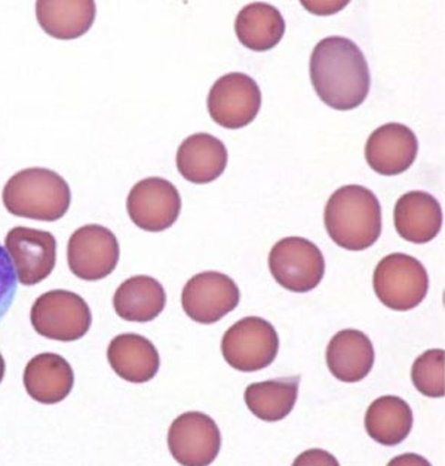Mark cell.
I'll return each instance as SVG.
<instances>
[{"label": "cell", "instance_id": "cell-1", "mask_svg": "<svg viewBox=\"0 0 445 466\" xmlns=\"http://www.w3.org/2000/svg\"><path fill=\"white\" fill-rule=\"evenodd\" d=\"M310 80L322 103L338 111L359 107L371 87L366 56L358 45L342 36L326 37L315 46Z\"/></svg>", "mask_w": 445, "mask_h": 466}, {"label": "cell", "instance_id": "cell-2", "mask_svg": "<svg viewBox=\"0 0 445 466\" xmlns=\"http://www.w3.org/2000/svg\"><path fill=\"white\" fill-rule=\"evenodd\" d=\"M324 224L336 245L359 252L380 238L382 208L376 194L366 187H342L326 202Z\"/></svg>", "mask_w": 445, "mask_h": 466}, {"label": "cell", "instance_id": "cell-3", "mask_svg": "<svg viewBox=\"0 0 445 466\" xmlns=\"http://www.w3.org/2000/svg\"><path fill=\"white\" fill-rule=\"evenodd\" d=\"M2 198L9 214L54 222L67 214L72 191L66 179L54 170L28 167L6 182Z\"/></svg>", "mask_w": 445, "mask_h": 466}, {"label": "cell", "instance_id": "cell-4", "mask_svg": "<svg viewBox=\"0 0 445 466\" xmlns=\"http://www.w3.org/2000/svg\"><path fill=\"white\" fill-rule=\"evenodd\" d=\"M374 293L388 309L409 311L425 300L429 277L416 258L392 253L383 258L374 269Z\"/></svg>", "mask_w": 445, "mask_h": 466}, {"label": "cell", "instance_id": "cell-5", "mask_svg": "<svg viewBox=\"0 0 445 466\" xmlns=\"http://www.w3.org/2000/svg\"><path fill=\"white\" fill-rule=\"evenodd\" d=\"M30 320L40 336L73 342L87 335L91 328L92 314L89 305L78 293L51 290L33 304Z\"/></svg>", "mask_w": 445, "mask_h": 466}, {"label": "cell", "instance_id": "cell-6", "mask_svg": "<svg viewBox=\"0 0 445 466\" xmlns=\"http://www.w3.org/2000/svg\"><path fill=\"white\" fill-rule=\"evenodd\" d=\"M278 351V332L262 317H245L232 324L222 336V357L231 368L239 371L269 368Z\"/></svg>", "mask_w": 445, "mask_h": 466}, {"label": "cell", "instance_id": "cell-7", "mask_svg": "<svg viewBox=\"0 0 445 466\" xmlns=\"http://www.w3.org/2000/svg\"><path fill=\"white\" fill-rule=\"evenodd\" d=\"M274 280L286 290L307 293L318 288L326 274V259L318 246L303 238L279 240L269 253Z\"/></svg>", "mask_w": 445, "mask_h": 466}, {"label": "cell", "instance_id": "cell-8", "mask_svg": "<svg viewBox=\"0 0 445 466\" xmlns=\"http://www.w3.org/2000/svg\"><path fill=\"white\" fill-rule=\"evenodd\" d=\"M207 107L211 119L226 129H241L250 125L262 108V91L245 73L222 76L211 87Z\"/></svg>", "mask_w": 445, "mask_h": 466}, {"label": "cell", "instance_id": "cell-9", "mask_svg": "<svg viewBox=\"0 0 445 466\" xmlns=\"http://www.w3.org/2000/svg\"><path fill=\"white\" fill-rule=\"evenodd\" d=\"M119 257V241L103 226L80 227L68 240V267L80 280H103L115 271Z\"/></svg>", "mask_w": 445, "mask_h": 466}, {"label": "cell", "instance_id": "cell-10", "mask_svg": "<svg viewBox=\"0 0 445 466\" xmlns=\"http://www.w3.org/2000/svg\"><path fill=\"white\" fill-rule=\"evenodd\" d=\"M168 447L180 465L207 466L219 456L222 432L211 416L202 411H186L171 423Z\"/></svg>", "mask_w": 445, "mask_h": 466}, {"label": "cell", "instance_id": "cell-11", "mask_svg": "<svg viewBox=\"0 0 445 466\" xmlns=\"http://www.w3.org/2000/svg\"><path fill=\"white\" fill-rule=\"evenodd\" d=\"M128 215L139 228L160 233L171 228L181 212V198L172 182L146 178L137 182L127 198Z\"/></svg>", "mask_w": 445, "mask_h": 466}, {"label": "cell", "instance_id": "cell-12", "mask_svg": "<svg viewBox=\"0 0 445 466\" xmlns=\"http://www.w3.org/2000/svg\"><path fill=\"white\" fill-rule=\"evenodd\" d=\"M238 285L226 274L205 271L191 277L181 292V305L191 320L212 324L238 307Z\"/></svg>", "mask_w": 445, "mask_h": 466}, {"label": "cell", "instance_id": "cell-13", "mask_svg": "<svg viewBox=\"0 0 445 466\" xmlns=\"http://www.w3.org/2000/svg\"><path fill=\"white\" fill-rule=\"evenodd\" d=\"M5 249L21 285H37L56 268L57 240L48 231L16 227L6 234Z\"/></svg>", "mask_w": 445, "mask_h": 466}, {"label": "cell", "instance_id": "cell-14", "mask_svg": "<svg viewBox=\"0 0 445 466\" xmlns=\"http://www.w3.org/2000/svg\"><path fill=\"white\" fill-rule=\"evenodd\" d=\"M418 151V137L401 123H386L378 127L366 144L368 167L385 177L404 174L413 167Z\"/></svg>", "mask_w": 445, "mask_h": 466}, {"label": "cell", "instance_id": "cell-15", "mask_svg": "<svg viewBox=\"0 0 445 466\" xmlns=\"http://www.w3.org/2000/svg\"><path fill=\"white\" fill-rule=\"evenodd\" d=\"M331 375L342 382L355 383L370 375L376 360L373 342L357 329L336 333L326 352Z\"/></svg>", "mask_w": 445, "mask_h": 466}, {"label": "cell", "instance_id": "cell-16", "mask_svg": "<svg viewBox=\"0 0 445 466\" xmlns=\"http://www.w3.org/2000/svg\"><path fill=\"white\" fill-rule=\"evenodd\" d=\"M395 228L404 240L425 245L442 228L441 205L426 191H409L395 205Z\"/></svg>", "mask_w": 445, "mask_h": 466}, {"label": "cell", "instance_id": "cell-17", "mask_svg": "<svg viewBox=\"0 0 445 466\" xmlns=\"http://www.w3.org/2000/svg\"><path fill=\"white\" fill-rule=\"evenodd\" d=\"M226 146L212 135L199 132L184 139L177 151V169L191 184H210L227 167Z\"/></svg>", "mask_w": 445, "mask_h": 466}, {"label": "cell", "instance_id": "cell-18", "mask_svg": "<svg viewBox=\"0 0 445 466\" xmlns=\"http://www.w3.org/2000/svg\"><path fill=\"white\" fill-rule=\"evenodd\" d=\"M75 385V373L67 360L44 352L33 357L25 369V388L37 403L57 404L67 399Z\"/></svg>", "mask_w": 445, "mask_h": 466}, {"label": "cell", "instance_id": "cell-19", "mask_svg": "<svg viewBox=\"0 0 445 466\" xmlns=\"http://www.w3.org/2000/svg\"><path fill=\"white\" fill-rule=\"evenodd\" d=\"M108 359L116 375L131 383L149 382L160 371V352L148 338L137 333L116 336L109 345Z\"/></svg>", "mask_w": 445, "mask_h": 466}, {"label": "cell", "instance_id": "cell-20", "mask_svg": "<svg viewBox=\"0 0 445 466\" xmlns=\"http://www.w3.org/2000/svg\"><path fill=\"white\" fill-rule=\"evenodd\" d=\"M97 8L92 0H39L37 23L49 36L73 40L84 36L96 21Z\"/></svg>", "mask_w": 445, "mask_h": 466}, {"label": "cell", "instance_id": "cell-21", "mask_svg": "<svg viewBox=\"0 0 445 466\" xmlns=\"http://www.w3.org/2000/svg\"><path fill=\"white\" fill-rule=\"evenodd\" d=\"M167 305V293L160 281L150 276H134L116 290L113 307L120 319L148 323L160 317Z\"/></svg>", "mask_w": 445, "mask_h": 466}, {"label": "cell", "instance_id": "cell-22", "mask_svg": "<svg viewBox=\"0 0 445 466\" xmlns=\"http://www.w3.org/2000/svg\"><path fill=\"white\" fill-rule=\"evenodd\" d=\"M235 32L245 48L255 52L271 51L285 35V20L278 8L254 2L241 9L236 16Z\"/></svg>", "mask_w": 445, "mask_h": 466}, {"label": "cell", "instance_id": "cell-23", "mask_svg": "<svg viewBox=\"0 0 445 466\" xmlns=\"http://www.w3.org/2000/svg\"><path fill=\"white\" fill-rule=\"evenodd\" d=\"M413 410L406 400L385 395L374 400L366 413V430L382 446L401 444L413 430Z\"/></svg>", "mask_w": 445, "mask_h": 466}, {"label": "cell", "instance_id": "cell-24", "mask_svg": "<svg viewBox=\"0 0 445 466\" xmlns=\"http://www.w3.org/2000/svg\"><path fill=\"white\" fill-rule=\"evenodd\" d=\"M298 383V376L251 383L243 400L255 418L264 422H279L290 415L297 403Z\"/></svg>", "mask_w": 445, "mask_h": 466}, {"label": "cell", "instance_id": "cell-25", "mask_svg": "<svg viewBox=\"0 0 445 466\" xmlns=\"http://www.w3.org/2000/svg\"><path fill=\"white\" fill-rule=\"evenodd\" d=\"M444 350H429L414 361L411 380L420 394L442 399L445 394Z\"/></svg>", "mask_w": 445, "mask_h": 466}, {"label": "cell", "instance_id": "cell-26", "mask_svg": "<svg viewBox=\"0 0 445 466\" xmlns=\"http://www.w3.org/2000/svg\"><path fill=\"white\" fill-rule=\"evenodd\" d=\"M16 274L8 250L0 245V320L9 311L16 295Z\"/></svg>", "mask_w": 445, "mask_h": 466}, {"label": "cell", "instance_id": "cell-27", "mask_svg": "<svg viewBox=\"0 0 445 466\" xmlns=\"http://www.w3.org/2000/svg\"><path fill=\"white\" fill-rule=\"evenodd\" d=\"M5 369H6V366H5V360L4 357H2V354H0V382L4 380Z\"/></svg>", "mask_w": 445, "mask_h": 466}]
</instances>
